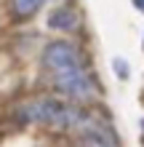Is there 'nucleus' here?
<instances>
[{"instance_id": "0eeeda50", "label": "nucleus", "mask_w": 144, "mask_h": 147, "mask_svg": "<svg viewBox=\"0 0 144 147\" xmlns=\"http://www.w3.org/2000/svg\"><path fill=\"white\" fill-rule=\"evenodd\" d=\"M115 70H117V75L128 78V70H125V62H120V59H117V62H115Z\"/></svg>"}, {"instance_id": "423d86ee", "label": "nucleus", "mask_w": 144, "mask_h": 147, "mask_svg": "<svg viewBox=\"0 0 144 147\" xmlns=\"http://www.w3.org/2000/svg\"><path fill=\"white\" fill-rule=\"evenodd\" d=\"M43 3L46 0H11V13L16 19H29V16H35L40 11Z\"/></svg>"}, {"instance_id": "f257e3e1", "label": "nucleus", "mask_w": 144, "mask_h": 147, "mask_svg": "<svg viewBox=\"0 0 144 147\" xmlns=\"http://www.w3.org/2000/svg\"><path fill=\"white\" fill-rule=\"evenodd\" d=\"M16 118L24 126H46L56 131H83L96 120V115H88L86 110H78L75 105H67L54 96H38L16 107Z\"/></svg>"}, {"instance_id": "f03ea898", "label": "nucleus", "mask_w": 144, "mask_h": 147, "mask_svg": "<svg viewBox=\"0 0 144 147\" xmlns=\"http://www.w3.org/2000/svg\"><path fill=\"white\" fill-rule=\"evenodd\" d=\"M51 83L62 96L72 102H91L99 94V80L91 75L88 67H75V70H67L62 75H54Z\"/></svg>"}, {"instance_id": "39448f33", "label": "nucleus", "mask_w": 144, "mask_h": 147, "mask_svg": "<svg viewBox=\"0 0 144 147\" xmlns=\"http://www.w3.org/2000/svg\"><path fill=\"white\" fill-rule=\"evenodd\" d=\"M48 27L59 30V32H75L80 27V16L70 5H56L54 11H51V16H48Z\"/></svg>"}, {"instance_id": "6e6552de", "label": "nucleus", "mask_w": 144, "mask_h": 147, "mask_svg": "<svg viewBox=\"0 0 144 147\" xmlns=\"http://www.w3.org/2000/svg\"><path fill=\"white\" fill-rule=\"evenodd\" d=\"M133 5H136L139 11H144V0H133Z\"/></svg>"}, {"instance_id": "20e7f679", "label": "nucleus", "mask_w": 144, "mask_h": 147, "mask_svg": "<svg viewBox=\"0 0 144 147\" xmlns=\"http://www.w3.org/2000/svg\"><path fill=\"white\" fill-rule=\"evenodd\" d=\"M75 147H120L112 134V128L107 123H101L96 118L91 126H86L83 131H78V139H75Z\"/></svg>"}, {"instance_id": "7ed1b4c3", "label": "nucleus", "mask_w": 144, "mask_h": 147, "mask_svg": "<svg viewBox=\"0 0 144 147\" xmlns=\"http://www.w3.org/2000/svg\"><path fill=\"white\" fill-rule=\"evenodd\" d=\"M43 67L46 72L54 78V75H62L67 70H75V67H88L83 51L75 46V43H67V40H54L48 43L46 51H43Z\"/></svg>"}]
</instances>
